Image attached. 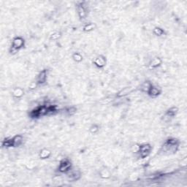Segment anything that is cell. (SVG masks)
Masks as SVG:
<instances>
[{"instance_id": "2", "label": "cell", "mask_w": 187, "mask_h": 187, "mask_svg": "<svg viewBox=\"0 0 187 187\" xmlns=\"http://www.w3.org/2000/svg\"><path fill=\"white\" fill-rule=\"evenodd\" d=\"M25 44L24 39L21 37H16L13 38L11 44L10 50L12 53H16L23 48Z\"/></svg>"}, {"instance_id": "20", "label": "cell", "mask_w": 187, "mask_h": 187, "mask_svg": "<svg viewBox=\"0 0 187 187\" xmlns=\"http://www.w3.org/2000/svg\"><path fill=\"white\" fill-rule=\"evenodd\" d=\"M61 37V33L59 32H53L52 34L50 35V39L51 40H56Z\"/></svg>"}, {"instance_id": "3", "label": "cell", "mask_w": 187, "mask_h": 187, "mask_svg": "<svg viewBox=\"0 0 187 187\" xmlns=\"http://www.w3.org/2000/svg\"><path fill=\"white\" fill-rule=\"evenodd\" d=\"M152 151V146L149 143H144L142 145H140L138 147V153L140 154L142 159L148 157L150 155L151 152Z\"/></svg>"}, {"instance_id": "14", "label": "cell", "mask_w": 187, "mask_h": 187, "mask_svg": "<svg viewBox=\"0 0 187 187\" xmlns=\"http://www.w3.org/2000/svg\"><path fill=\"white\" fill-rule=\"evenodd\" d=\"M24 95V91L21 88H16L12 91V95L16 98H21Z\"/></svg>"}, {"instance_id": "11", "label": "cell", "mask_w": 187, "mask_h": 187, "mask_svg": "<svg viewBox=\"0 0 187 187\" xmlns=\"http://www.w3.org/2000/svg\"><path fill=\"white\" fill-rule=\"evenodd\" d=\"M178 112V109L176 107H171L170 108H169L168 110L166 111L165 116L168 119H171V118L175 117L177 115Z\"/></svg>"}, {"instance_id": "15", "label": "cell", "mask_w": 187, "mask_h": 187, "mask_svg": "<svg viewBox=\"0 0 187 187\" xmlns=\"http://www.w3.org/2000/svg\"><path fill=\"white\" fill-rule=\"evenodd\" d=\"M96 28V25L94 23H88L87 24H86L85 26H84V31L85 32H92Z\"/></svg>"}, {"instance_id": "9", "label": "cell", "mask_w": 187, "mask_h": 187, "mask_svg": "<svg viewBox=\"0 0 187 187\" xmlns=\"http://www.w3.org/2000/svg\"><path fill=\"white\" fill-rule=\"evenodd\" d=\"M94 64L98 68H103L104 66L106 65V58L104 56L100 55V56L95 58V59L94 60Z\"/></svg>"}, {"instance_id": "7", "label": "cell", "mask_w": 187, "mask_h": 187, "mask_svg": "<svg viewBox=\"0 0 187 187\" xmlns=\"http://www.w3.org/2000/svg\"><path fill=\"white\" fill-rule=\"evenodd\" d=\"M161 88H159V87L156 86L152 85L151 87L150 88V89L149 90V91L147 92V94H148V95H149V97H151L156 98L161 95Z\"/></svg>"}, {"instance_id": "12", "label": "cell", "mask_w": 187, "mask_h": 187, "mask_svg": "<svg viewBox=\"0 0 187 187\" xmlns=\"http://www.w3.org/2000/svg\"><path fill=\"white\" fill-rule=\"evenodd\" d=\"M69 173H70V174H69L68 177L70 181H77L78 179H80V178H81V173H80V171H78V170L72 172L70 171Z\"/></svg>"}, {"instance_id": "4", "label": "cell", "mask_w": 187, "mask_h": 187, "mask_svg": "<svg viewBox=\"0 0 187 187\" xmlns=\"http://www.w3.org/2000/svg\"><path fill=\"white\" fill-rule=\"evenodd\" d=\"M72 162L68 159H64L60 162L59 165V171L62 173H66L71 170Z\"/></svg>"}, {"instance_id": "6", "label": "cell", "mask_w": 187, "mask_h": 187, "mask_svg": "<svg viewBox=\"0 0 187 187\" xmlns=\"http://www.w3.org/2000/svg\"><path fill=\"white\" fill-rule=\"evenodd\" d=\"M47 77H48V71H47V70H42L37 75L36 83L38 85H42V84H44L46 82Z\"/></svg>"}, {"instance_id": "8", "label": "cell", "mask_w": 187, "mask_h": 187, "mask_svg": "<svg viewBox=\"0 0 187 187\" xmlns=\"http://www.w3.org/2000/svg\"><path fill=\"white\" fill-rule=\"evenodd\" d=\"M11 140H12V147L17 148L23 144V137L21 135H15L14 137L11 138Z\"/></svg>"}, {"instance_id": "1", "label": "cell", "mask_w": 187, "mask_h": 187, "mask_svg": "<svg viewBox=\"0 0 187 187\" xmlns=\"http://www.w3.org/2000/svg\"><path fill=\"white\" fill-rule=\"evenodd\" d=\"M179 141L175 138H169L162 147V151L164 154H173L176 153L179 148Z\"/></svg>"}, {"instance_id": "18", "label": "cell", "mask_w": 187, "mask_h": 187, "mask_svg": "<svg viewBox=\"0 0 187 187\" xmlns=\"http://www.w3.org/2000/svg\"><path fill=\"white\" fill-rule=\"evenodd\" d=\"M153 33L157 37H161L165 34V32L163 29L160 28V27H155L153 30Z\"/></svg>"}, {"instance_id": "5", "label": "cell", "mask_w": 187, "mask_h": 187, "mask_svg": "<svg viewBox=\"0 0 187 187\" xmlns=\"http://www.w3.org/2000/svg\"><path fill=\"white\" fill-rule=\"evenodd\" d=\"M84 2H79L78 5H77V8H76V10H77V15H78L79 18L81 20H84L86 19L87 16V10L86 8L84 6Z\"/></svg>"}, {"instance_id": "21", "label": "cell", "mask_w": 187, "mask_h": 187, "mask_svg": "<svg viewBox=\"0 0 187 187\" xmlns=\"http://www.w3.org/2000/svg\"><path fill=\"white\" fill-rule=\"evenodd\" d=\"M2 146L6 147V148L12 147V140H11V138H5V139L2 141Z\"/></svg>"}, {"instance_id": "16", "label": "cell", "mask_w": 187, "mask_h": 187, "mask_svg": "<svg viewBox=\"0 0 187 187\" xmlns=\"http://www.w3.org/2000/svg\"><path fill=\"white\" fill-rule=\"evenodd\" d=\"M152 85H153V84H152V83L150 82V81H145V82L142 84L140 88L143 92H145L147 94V92L149 91V90L150 89V88L151 87Z\"/></svg>"}, {"instance_id": "19", "label": "cell", "mask_w": 187, "mask_h": 187, "mask_svg": "<svg viewBox=\"0 0 187 187\" xmlns=\"http://www.w3.org/2000/svg\"><path fill=\"white\" fill-rule=\"evenodd\" d=\"M73 59L75 62H81L83 61V56L81 53H75L73 55Z\"/></svg>"}, {"instance_id": "13", "label": "cell", "mask_w": 187, "mask_h": 187, "mask_svg": "<svg viewBox=\"0 0 187 187\" xmlns=\"http://www.w3.org/2000/svg\"><path fill=\"white\" fill-rule=\"evenodd\" d=\"M51 152L48 149H43L40 152V158L42 159H46L51 156Z\"/></svg>"}, {"instance_id": "10", "label": "cell", "mask_w": 187, "mask_h": 187, "mask_svg": "<svg viewBox=\"0 0 187 187\" xmlns=\"http://www.w3.org/2000/svg\"><path fill=\"white\" fill-rule=\"evenodd\" d=\"M162 64V60L159 57H155L149 63V67L151 69H156L160 66Z\"/></svg>"}, {"instance_id": "23", "label": "cell", "mask_w": 187, "mask_h": 187, "mask_svg": "<svg viewBox=\"0 0 187 187\" xmlns=\"http://www.w3.org/2000/svg\"><path fill=\"white\" fill-rule=\"evenodd\" d=\"M99 126L97 125V124H92V125L90 127L89 131L90 132L92 133V134H96L98 131H99Z\"/></svg>"}, {"instance_id": "22", "label": "cell", "mask_w": 187, "mask_h": 187, "mask_svg": "<svg viewBox=\"0 0 187 187\" xmlns=\"http://www.w3.org/2000/svg\"><path fill=\"white\" fill-rule=\"evenodd\" d=\"M76 111H77V108H76L75 107H73V106L70 107V108H68L66 110V113H67L69 116H73V115H74L75 113H76Z\"/></svg>"}, {"instance_id": "17", "label": "cell", "mask_w": 187, "mask_h": 187, "mask_svg": "<svg viewBox=\"0 0 187 187\" xmlns=\"http://www.w3.org/2000/svg\"><path fill=\"white\" fill-rule=\"evenodd\" d=\"M130 91H131V88L127 87V88H123V89L121 90L119 92H118L116 96H117L118 97H124L128 95L129 93L130 92Z\"/></svg>"}]
</instances>
